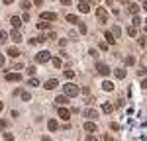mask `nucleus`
<instances>
[{"instance_id": "nucleus-17", "label": "nucleus", "mask_w": 147, "mask_h": 141, "mask_svg": "<svg viewBox=\"0 0 147 141\" xmlns=\"http://www.w3.org/2000/svg\"><path fill=\"white\" fill-rule=\"evenodd\" d=\"M79 12H82V14H88V12H90L88 2H80V4H79Z\"/></svg>"}, {"instance_id": "nucleus-24", "label": "nucleus", "mask_w": 147, "mask_h": 141, "mask_svg": "<svg viewBox=\"0 0 147 141\" xmlns=\"http://www.w3.org/2000/svg\"><path fill=\"white\" fill-rule=\"evenodd\" d=\"M127 34H129V37H136L137 35V28L136 26H129V28H127Z\"/></svg>"}, {"instance_id": "nucleus-23", "label": "nucleus", "mask_w": 147, "mask_h": 141, "mask_svg": "<svg viewBox=\"0 0 147 141\" xmlns=\"http://www.w3.org/2000/svg\"><path fill=\"white\" fill-rule=\"evenodd\" d=\"M67 22L69 23H79V18L75 14H67Z\"/></svg>"}, {"instance_id": "nucleus-3", "label": "nucleus", "mask_w": 147, "mask_h": 141, "mask_svg": "<svg viewBox=\"0 0 147 141\" xmlns=\"http://www.w3.org/2000/svg\"><path fill=\"white\" fill-rule=\"evenodd\" d=\"M96 18H98L100 23H106L108 22V12L104 10V8H98V10H96Z\"/></svg>"}, {"instance_id": "nucleus-32", "label": "nucleus", "mask_w": 147, "mask_h": 141, "mask_svg": "<svg viewBox=\"0 0 147 141\" xmlns=\"http://www.w3.org/2000/svg\"><path fill=\"white\" fill-rule=\"evenodd\" d=\"M6 128H8V122H6V120H0V129L4 131Z\"/></svg>"}, {"instance_id": "nucleus-34", "label": "nucleus", "mask_w": 147, "mask_h": 141, "mask_svg": "<svg viewBox=\"0 0 147 141\" xmlns=\"http://www.w3.org/2000/svg\"><path fill=\"white\" fill-rule=\"evenodd\" d=\"M30 86H39V81L37 79H30Z\"/></svg>"}, {"instance_id": "nucleus-16", "label": "nucleus", "mask_w": 147, "mask_h": 141, "mask_svg": "<svg viewBox=\"0 0 147 141\" xmlns=\"http://www.w3.org/2000/svg\"><path fill=\"white\" fill-rule=\"evenodd\" d=\"M102 90H106V92H112V90H114V82L104 81V82H102Z\"/></svg>"}, {"instance_id": "nucleus-27", "label": "nucleus", "mask_w": 147, "mask_h": 141, "mask_svg": "<svg viewBox=\"0 0 147 141\" xmlns=\"http://www.w3.org/2000/svg\"><path fill=\"white\" fill-rule=\"evenodd\" d=\"M61 65H63V61H61L59 57H53V67H57V69H59Z\"/></svg>"}, {"instance_id": "nucleus-31", "label": "nucleus", "mask_w": 147, "mask_h": 141, "mask_svg": "<svg viewBox=\"0 0 147 141\" xmlns=\"http://www.w3.org/2000/svg\"><path fill=\"white\" fill-rule=\"evenodd\" d=\"M30 6H32V4H30L28 0H22V8H24V10H26V12L30 10Z\"/></svg>"}, {"instance_id": "nucleus-20", "label": "nucleus", "mask_w": 147, "mask_h": 141, "mask_svg": "<svg viewBox=\"0 0 147 141\" xmlns=\"http://www.w3.org/2000/svg\"><path fill=\"white\" fill-rule=\"evenodd\" d=\"M127 10H129V14H134V16H136L137 12H139V6H137L136 2H131V4L127 6Z\"/></svg>"}, {"instance_id": "nucleus-21", "label": "nucleus", "mask_w": 147, "mask_h": 141, "mask_svg": "<svg viewBox=\"0 0 147 141\" xmlns=\"http://www.w3.org/2000/svg\"><path fill=\"white\" fill-rule=\"evenodd\" d=\"M8 37H10V34H6L4 30H0V45H2V43H6V39H8Z\"/></svg>"}, {"instance_id": "nucleus-25", "label": "nucleus", "mask_w": 147, "mask_h": 141, "mask_svg": "<svg viewBox=\"0 0 147 141\" xmlns=\"http://www.w3.org/2000/svg\"><path fill=\"white\" fill-rule=\"evenodd\" d=\"M116 77L118 79H125V69H116Z\"/></svg>"}, {"instance_id": "nucleus-49", "label": "nucleus", "mask_w": 147, "mask_h": 141, "mask_svg": "<svg viewBox=\"0 0 147 141\" xmlns=\"http://www.w3.org/2000/svg\"><path fill=\"white\" fill-rule=\"evenodd\" d=\"M2 108H4V104H2V102H0V112H2Z\"/></svg>"}, {"instance_id": "nucleus-48", "label": "nucleus", "mask_w": 147, "mask_h": 141, "mask_svg": "<svg viewBox=\"0 0 147 141\" xmlns=\"http://www.w3.org/2000/svg\"><path fill=\"white\" fill-rule=\"evenodd\" d=\"M143 10L147 12V0H143Z\"/></svg>"}, {"instance_id": "nucleus-38", "label": "nucleus", "mask_w": 147, "mask_h": 141, "mask_svg": "<svg viewBox=\"0 0 147 141\" xmlns=\"http://www.w3.org/2000/svg\"><path fill=\"white\" fill-rule=\"evenodd\" d=\"M47 39H57V34H55V32H49V35H47Z\"/></svg>"}, {"instance_id": "nucleus-26", "label": "nucleus", "mask_w": 147, "mask_h": 141, "mask_svg": "<svg viewBox=\"0 0 147 141\" xmlns=\"http://www.w3.org/2000/svg\"><path fill=\"white\" fill-rule=\"evenodd\" d=\"M112 34L116 35V39H118V37H120V35H122V30H120V28H118V26H114V30H112Z\"/></svg>"}, {"instance_id": "nucleus-36", "label": "nucleus", "mask_w": 147, "mask_h": 141, "mask_svg": "<svg viewBox=\"0 0 147 141\" xmlns=\"http://www.w3.org/2000/svg\"><path fill=\"white\" fill-rule=\"evenodd\" d=\"M79 32L80 34H86V26L84 23H79Z\"/></svg>"}, {"instance_id": "nucleus-22", "label": "nucleus", "mask_w": 147, "mask_h": 141, "mask_svg": "<svg viewBox=\"0 0 147 141\" xmlns=\"http://www.w3.org/2000/svg\"><path fill=\"white\" fill-rule=\"evenodd\" d=\"M20 96H22V100H24V102H30V100H32V94L28 92V90H24V92H20Z\"/></svg>"}, {"instance_id": "nucleus-33", "label": "nucleus", "mask_w": 147, "mask_h": 141, "mask_svg": "<svg viewBox=\"0 0 147 141\" xmlns=\"http://www.w3.org/2000/svg\"><path fill=\"white\" fill-rule=\"evenodd\" d=\"M134 63H136V59L131 57V55H129V57H125V65H134Z\"/></svg>"}, {"instance_id": "nucleus-43", "label": "nucleus", "mask_w": 147, "mask_h": 141, "mask_svg": "<svg viewBox=\"0 0 147 141\" xmlns=\"http://www.w3.org/2000/svg\"><path fill=\"white\" fill-rule=\"evenodd\" d=\"M110 128H112L114 131H118V129H120V126H118V124H110Z\"/></svg>"}, {"instance_id": "nucleus-42", "label": "nucleus", "mask_w": 147, "mask_h": 141, "mask_svg": "<svg viewBox=\"0 0 147 141\" xmlns=\"http://www.w3.org/2000/svg\"><path fill=\"white\" fill-rule=\"evenodd\" d=\"M69 37L71 39H77V32H69Z\"/></svg>"}, {"instance_id": "nucleus-28", "label": "nucleus", "mask_w": 147, "mask_h": 141, "mask_svg": "<svg viewBox=\"0 0 147 141\" xmlns=\"http://www.w3.org/2000/svg\"><path fill=\"white\" fill-rule=\"evenodd\" d=\"M37 28H39V30H47V28H49V22H43V20H41V22L37 23Z\"/></svg>"}, {"instance_id": "nucleus-5", "label": "nucleus", "mask_w": 147, "mask_h": 141, "mask_svg": "<svg viewBox=\"0 0 147 141\" xmlns=\"http://www.w3.org/2000/svg\"><path fill=\"white\" fill-rule=\"evenodd\" d=\"M10 37H12L14 43H20V41H22V32H20L18 28H14V30L10 32Z\"/></svg>"}, {"instance_id": "nucleus-13", "label": "nucleus", "mask_w": 147, "mask_h": 141, "mask_svg": "<svg viewBox=\"0 0 147 141\" xmlns=\"http://www.w3.org/2000/svg\"><path fill=\"white\" fill-rule=\"evenodd\" d=\"M10 23L14 26V28H18V30H20V26H22V18H20V16H12Z\"/></svg>"}, {"instance_id": "nucleus-2", "label": "nucleus", "mask_w": 147, "mask_h": 141, "mask_svg": "<svg viewBox=\"0 0 147 141\" xmlns=\"http://www.w3.org/2000/svg\"><path fill=\"white\" fill-rule=\"evenodd\" d=\"M49 59H51V53H49V51H39V53L35 55V61H37V63H47Z\"/></svg>"}, {"instance_id": "nucleus-37", "label": "nucleus", "mask_w": 147, "mask_h": 141, "mask_svg": "<svg viewBox=\"0 0 147 141\" xmlns=\"http://www.w3.org/2000/svg\"><path fill=\"white\" fill-rule=\"evenodd\" d=\"M4 65H6V57L0 53V67H4Z\"/></svg>"}, {"instance_id": "nucleus-6", "label": "nucleus", "mask_w": 147, "mask_h": 141, "mask_svg": "<svg viewBox=\"0 0 147 141\" xmlns=\"http://www.w3.org/2000/svg\"><path fill=\"white\" fill-rule=\"evenodd\" d=\"M57 114H59V117H61V120H65V122H69V117H71V112H69L65 106H61V108L57 110Z\"/></svg>"}, {"instance_id": "nucleus-15", "label": "nucleus", "mask_w": 147, "mask_h": 141, "mask_svg": "<svg viewBox=\"0 0 147 141\" xmlns=\"http://www.w3.org/2000/svg\"><path fill=\"white\" fill-rule=\"evenodd\" d=\"M84 131H88V133L96 131V124L94 122H84Z\"/></svg>"}, {"instance_id": "nucleus-19", "label": "nucleus", "mask_w": 147, "mask_h": 141, "mask_svg": "<svg viewBox=\"0 0 147 141\" xmlns=\"http://www.w3.org/2000/svg\"><path fill=\"white\" fill-rule=\"evenodd\" d=\"M47 128H49V131H57L59 124H57L55 120H49V122H47Z\"/></svg>"}, {"instance_id": "nucleus-8", "label": "nucleus", "mask_w": 147, "mask_h": 141, "mask_svg": "<svg viewBox=\"0 0 147 141\" xmlns=\"http://www.w3.org/2000/svg\"><path fill=\"white\" fill-rule=\"evenodd\" d=\"M6 81L8 82H20L22 81V75H20V73H8V75H6Z\"/></svg>"}, {"instance_id": "nucleus-4", "label": "nucleus", "mask_w": 147, "mask_h": 141, "mask_svg": "<svg viewBox=\"0 0 147 141\" xmlns=\"http://www.w3.org/2000/svg\"><path fill=\"white\" fill-rule=\"evenodd\" d=\"M41 20H43V22H55L57 14L55 12H41Z\"/></svg>"}, {"instance_id": "nucleus-35", "label": "nucleus", "mask_w": 147, "mask_h": 141, "mask_svg": "<svg viewBox=\"0 0 147 141\" xmlns=\"http://www.w3.org/2000/svg\"><path fill=\"white\" fill-rule=\"evenodd\" d=\"M4 141H14V135L12 133H4Z\"/></svg>"}, {"instance_id": "nucleus-39", "label": "nucleus", "mask_w": 147, "mask_h": 141, "mask_svg": "<svg viewBox=\"0 0 147 141\" xmlns=\"http://www.w3.org/2000/svg\"><path fill=\"white\" fill-rule=\"evenodd\" d=\"M28 75H35V67L32 65V67H28Z\"/></svg>"}, {"instance_id": "nucleus-46", "label": "nucleus", "mask_w": 147, "mask_h": 141, "mask_svg": "<svg viewBox=\"0 0 147 141\" xmlns=\"http://www.w3.org/2000/svg\"><path fill=\"white\" fill-rule=\"evenodd\" d=\"M141 86H143V88H147V79H145V81H141Z\"/></svg>"}, {"instance_id": "nucleus-41", "label": "nucleus", "mask_w": 147, "mask_h": 141, "mask_svg": "<svg viewBox=\"0 0 147 141\" xmlns=\"http://www.w3.org/2000/svg\"><path fill=\"white\" fill-rule=\"evenodd\" d=\"M28 20H30V14L26 12V14H24V16H22V22H28Z\"/></svg>"}, {"instance_id": "nucleus-29", "label": "nucleus", "mask_w": 147, "mask_h": 141, "mask_svg": "<svg viewBox=\"0 0 147 141\" xmlns=\"http://www.w3.org/2000/svg\"><path fill=\"white\" fill-rule=\"evenodd\" d=\"M131 26H136V28H139V26H141V20H139V16H134V23H131Z\"/></svg>"}, {"instance_id": "nucleus-44", "label": "nucleus", "mask_w": 147, "mask_h": 141, "mask_svg": "<svg viewBox=\"0 0 147 141\" xmlns=\"http://www.w3.org/2000/svg\"><path fill=\"white\" fill-rule=\"evenodd\" d=\"M41 2H43V0H34V4H35V6H41Z\"/></svg>"}, {"instance_id": "nucleus-12", "label": "nucleus", "mask_w": 147, "mask_h": 141, "mask_svg": "<svg viewBox=\"0 0 147 141\" xmlns=\"http://www.w3.org/2000/svg\"><path fill=\"white\" fill-rule=\"evenodd\" d=\"M55 102L59 106H65L69 102V96H67V94H61V96H57V98H55Z\"/></svg>"}, {"instance_id": "nucleus-1", "label": "nucleus", "mask_w": 147, "mask_h": 141, "mask_svg": "<svg viewBox=\"0 0 147 141\" xmlns=\"http://www.w3.org/2000/svg\"><path fill=\"white\" fill-rule=\"evenodd\" d=\"M63 90H65V94H67L69 98H75V96H79V94H80V88L75 84V82H67V84L63 86Z\"/></svg>"}, {"instance_id": "nucleus-10", "label": "nucleus", "mask_w": 147, "mask_h": 141, "mask_svg": "<svg viewBox=\"0 0 147 141\" xmlns=\"http://www.w3.org/2000/svg\"><path fill=\"white\" fill-rule=\"evenodd\" d=\"M104 39H106L108 45H114V43H116V35H114L112 32H106V34H104Z\"/></svg>"}, {"instance_id": "nucleus-30", "label": "nucleus", "mask_w": 147, "mask_h": 141, "mask_svg": "<svg viewBox=\"0 0 147 141\" xmlns=\"http://www.w3.org/2000/svg\"><path fill=\"white\" fill-rule=\"evenodd\" d=\"M63 73H65V77H67V79H73V77H75V70H71V69L63 70Z\"/></svg>"}, {"instance_id": "nucleus-50", "label": "nucleus", "mask_w": 147, "mask_h": 141, "mask_svg": "<svg viewBox=\"0 0 147 141\" xmlns=\"http://www.w3.org/2000/svg\"><path fill=\"white\" fill-rule=\"evenodd\" d=\"M145 32H147V22H145Z\"/></svg>"}, {"instance_id": "nucleus-7", "label": "nucleus", "mask_w": 147, "mask_h": 141, "mask_svg": "<svg viewBox=\"0 0 147 141\" xmlns=\"http://www.w3.org/2000/svg\"><path fill=\"white\" fill-rule=\"evenodd\" d=\"M96 70L100 73L102 77H108V75H110V67L104 65V63H98V65H96Z\"/></svg>"}, {"instance_id": "nucleus-40", "label": "nucleus", "mask_w": 147, "mask_h": 141, "mask_svg": "<svg viewBox=\"0 0 147 141\" xmlns=\"http://www.w3.org/2000/svg\"><path fill=\"white\" fill-rule=\"evenodd\" d=\"M86 141H98V139H96L94 135H90V133H88V135H86Z\"/></svg>"}, {"instance_id": "nucleus-9", "label": "nucleus", "mask_w": 147, "mask_h": 141, "mask_svg": "<svg viewBox=\"0 0 147 141\" xmlns=\"http://www.w3.org/2000/svg\"><path fill=\"white\" fill-rule=\"evenodd\" d=\"M57 86H59V81H57V79H49V81L45 82V86H43V88H47V90H53V88H57Z\"/></svg>"}, {"instance_id": "nucleus-47", "label": "nucleus", "mask_w": 147, "mask_h": 141, "mask_svg": "<svg viewBox=\"0 0 147 141\" xmlns=\"http://www.w3.org/2000/svg\"><path fill=\"white\" fill-rule=\"evenodd\" d=\"M4 4L8 6V4H14V0H4Z\"/></svg>"}, {"instance_id": "nucleus-18", "label": "nucleus", "mask_w": 147, "mask_h": 141, "mask_svg": "<svg viewBox=\"0 0 147 141\" xmlns=\"http://www.w3.org/2000/svg\"><path fill=\"white\" fill-rule=\"evenodd\" d=\"M8 55H10L12 59H16V57H20L22 53L18 51V47H10V49H8Z\"/></svg>"}, {"instance_id": "nucleus-11", "label": "nucleus", "mask_w": 147, "mask_h": 141, "mask_svg": "<svg viewBox=\"0 0 147 141\" xmlns=\"http://www.w3.org/2000/svg\"><path fill=\"white\" fill-rule=\"evenodd\" d=\"M82 116H84V117H90V120H94V117H98V112H96V110H90V108H86V110L82 112Z\"/></svg>"}, {"instance_id": "nucleus-45", "label": "nucleus", "mask_w": 147, "mask_h": 141, "mask_svg": "<svg viewBox=\"0 0 147 141\" xmlns=\"http://www.w3.org/2000/svg\"><path fill=\"white\" fill-rule=\"evenodd\" d=\"M61 4H65V6H69V4H71V0H61Z\"/></svg>"}, {"instance_id": "nucleus-14", "label": "nucleus", "mask_w": 147, "mask_h": 141, "mask_svg": "<svg viewBox=\"0 0 147 141\" xmlns=\"http://www.w3.org/2000/svg\"><path fill=\"white\" fill-rule=\"evenodd\" d=\"M102 110H104V114H112L114 112V104L112 102H104V104H102Z\"/></svg>"}]
</instances>
